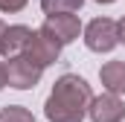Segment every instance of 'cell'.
Masks as SVG:
<instances>
[{
    "label": "cell",
    "instance_id": "obj_4",
    "mask_svg": "<svg viewBox=\"0 0 125 122\" xmlns=\"http://www.w3.org/2000/svg\"><path fill=\"white\" fill-rule=\"evenodd\" d=\"M61 47L64 44L55 38V35H50V32L41 26V29L32 32V41H29V47H26V55H29L35 64H41V67H50V64L58 61Z\"/></svg>",
    "mask_w": 125,
    "mask_h": 122
},
{
    "label": "cell",
    "instance_id": "obj_10",
    "mask_svg": "<svg viewBox=\"0 0 125 122\" xmlns=\"http://www.w3.org/2000/svg\"><path fill=\"white\" fill-rule=\"evenodd\" d=\"M0 122H35V116L23 105H6L0 111Z\"/></svg>",
    "mask_w": 125,
    "mask_h": 122
},
{
    "label": "cell",
    "instance_id": "obj_14",
    "mask_svg": "<svg viewBox=\"0 0 125 122\" xmlns=\"http://www.w3.org/2000/svg\"><path fill=\"white\" fill-rule=\"evenodd\" d=\"M3 32H6V23L0 20V41H3Z\"/></svg>",
    "mask_w": 125,
    "mask_h": 122
},
{
    "label": "cell",
    "instance_id": "obj_5",
    "mask_svg": "<svg viewBox=\"0 0 125 122\" xmlns=\"http://www.w3.org/2000/svg\"><path fill=\"white\" fill-rule=\"evenodd\" d=\"M87 113H90L93 122H122L125 119V102L119 99V93L108 90L102 96H93Z\"/></svg>",
    "mask_w": 125,
    "mask_h": 122
},
{
    "label": "cell",
    "instance_id": "obj_11",
    "mask_svg": "<svg viewBox=\"0 0 125 122\" xmlns=\"http://www.w3.org/2000/svg\"><path fill=\"white\" fill-rule=\"evenodd\" d=\"M26 3H29V0H0V12H9V15H12V12H21Z\"/></svg>",
    "mask_w": 125,
    "mask_h": 122
},
{
    "label": "cell",
    "instance_id": "obj_12",
    "mask_svg": "<svg viewBox=\"0 0 125 122\" xmlns=\"http://www.w3.org/2000/svg\"><path fill=\"white\" fill-rule=\"evenodd\" d=\"M3 87H6V64L0 61V90H3Z\"/></svg>",
    "mask_w": 125,
    "mask_h": 122
},
{
    "label": "cell",
    "instance_id": "obj_1",
    "mask_svg": "<svg viewBox=\"0 0 125 122\" xmlns=\"http://www.w3.org/2000/svg\"><path fill=\"white\" fill-rule=\"evenodd\" d=\"M90 102H93L90 84L76 73H64L47 96L44 113L50 122H82L87 116Z\"/></svg>",
    "mask_w": 125,
    "mask_h": 122
},
{
    "label": "cell",
    "instance_id": "obj_15",
    "mask_svg": "<svg viewBox=\"0 0 125 122\" xmlns=\"http://www.w3.org/2000/svg\"><path fill=\"white\" fill-rule=\"evenodd\" d=\"M96 3H102V6H108V3H116V0H96Z\"/></svg>",
    "mask_w": 125,
    "mask_h": 122
},
{
    "label": "cell",
    "instance_id": "obj_3",
    "mask_svg": "<svg viewBox=\"0 0 125 122\" xmlns=\"http://www.w3.org/2000/svg\"><path fill=\"white\" fill-rule=\"evenodd\" d=\"M84 44L93 52H111L119 44V23L111 18H93L84 26Z\"/></svg>",
    "mask_w": 125,
    "mask_h": 122
},
{
    "label": "cell",
    "instance_id": "obj_2",
    "mask_svg": "<svg viewBox=\"0 0 125 122\" xmlns=\"http://www.w3.org/2000/svg\"><path fill=\"white\" fill-rule=\"evenodd\" d=\"M41 76H44V67L35 64L26 52H21L15 58H6V84L15 87V90H32L41 81Z\"/></svg>",
    "mask_w": 125,
    "mask_h": 122
},
{
    "label": "cell",
    "instance_id": "obj_7",
    "mask_svg": "<svg viewBox=\"0 0 125 122\" xmlns=\"http://www.w3.org/2000/svg\"><path fill=\"white\" fill-rule=\"evenodd\" d=\"M29 41H32V29H29V26H23V23L6 26V32H3V41H0V55L15 58V55L26 52Z\"/></svg>",
    "mask_w": 125,
    "mask_h": 122
},
{
    "label": "cell",
    "instance_id": "obj_6",
    "mask_svg": "<svg viewBox=\"0 0 125 122\" xmlns=\"http://www.w3.org/2000/svg\"><path fill=\"white\" fill-rule=\"evenodd\" d=\"M44 29L50 32V35H55L61 44H73L79 38V32H82V20L73 12H58V15H47Z\"/></svg>",
    "mask_w": 125,
    "mask_h": 122
},
{
    "label": "cell",
    "instance_id": "obj_8",
    "mask_svg": "<svg viewBox=\"0 0 125 122\" xmlns=\"http://www.w3.org/2000/svg\"><path fill=\"white\" fill-rule=\"evenodd\" d=\"M99 79H102V84L111 93H119L122 96L125 93V61H108V64H102Z\"/></svg>",
    "mask_w": 125,
    "mask_h": 122
},
{
    "label": "cell",
    "instance_id": "obj_13",
    "mask_svg": "<svg viewBox=\"0 0 125 122\" xmlns=\"http://www.w3.org/2000/svg\"><path fill=\"white\" fill-rule=\"evenodd\" d=\"M119 44H125V18L119 20Z\"/></svg>",
    "mask_w": 125,
    "mask_h": 122
},
{
    "label": "cell",
    "instance_id": "obj_9",
    "mask_svg": "<svg viewBox=\"0 0 125 122\" xmlns=\"http://www.w3.org/2000/svg\"><path fill=\"white\" fill-rule=\"evenodd\" d=\"M84 6V0H41V9L47 15H58V12H79Z\"/></svg>",
    "mask_w": 125,
    "mask_h": 122
}]
</instances>
